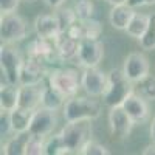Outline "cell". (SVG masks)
I'll use <instances>...</instances> for the list:
<instances>
[{"mask_svg": "<svg viewBox=\"0 0 155 155\" xmlns=\"http://www.w3.org/2000/svg\"><path fill=\"white\" fill-rule=\"evenodd\" d=\"M107 78H109L107 88H106L104 95H102L104 104L107 107L123 106L126 98L135 90V84L126 76L123 70H118V68L110 70Z\"/></svg>", "mask_w": 155, "mask_h": 155, "instance_id": "1", "label": "cell"}, {"mask_svg": "<svg viewBox=\"0 0 155 155\" xmlns=\"http://www.w3.org/2000/svg\"><path fill=\"white\" fill-rule=\"evenodd\" d=\"M27 53H28V56L36 58V59H41L44 62H48L53 58H58L54 41L41 37V36H37L36 39H33V41L28 44Z\"/></svg>", "mask_w": 155, "mask_h": 155, "instance_id": "16", "label": "cell"}, {"mask_svg": "<svg viewBox=\"0 0 155 155\" xmlns=\"http://www.w3.org/2000/svg\"><path fill=\"white\" fill-rule=\"evenodd\" d=\"M79 42H81V41H76V39H73V37L68 36L67 33H62L61 36H58V37L54 39L58 59H59L61 62L76 61L78 51H79Z\"/></svg>", "mask_w": 155, "mask_h": 155, "instance_id": "17", "label": "cell"}, {"mask_svg": "<svg viewBox=\"0 0 155 155\" xmlns=\"http://www.w3.org/2000/svg\"><path fill=\"white\" fill-rule=\"evenodd\" d=\"M64 120L67 123L71 121H81V120H96L101 115V106L96 99L81 98V96H71L65 101L62 107Z\"/></svg>", "mask_w": 155, "mask_h": 155, "instance_id": "2", "label": "cell"}, {"mask_svg": "<svg viewBox=\"0 0 155 155\" xmlns=\"http://www.w3.org/2000/svg\"><path fill=\"white\" fill-rule=\"evenodd\" d=\"M56 16H58V19H59L62 33H67L71 25H73L74 22L79 20V19H78V16H76L74 8H73V9H70V8H58Z\"/></svg>", "mask_w": 155, "mask_h": 155, "instance_id": "28", "label": "cell"}, {"mask_svg": "<svg viewBox=\"0 0 155 155\" xmlns=\"http://www.w3.org/2000/svg\"><path fill=\"white\" fill-rule=\"evenodd\" d=\"M61 135L70 153H79L87 141L92 140V120L67 123L62 127Z\"/></svg>", "mask_w": 155, "mask_h": 155, "instance_id": "3", "label": "cell"}, {"mask_svg": "<svg viewBox=\"0 0 155 155\" xmlns=\"http://www.w3.org/2000/svg\"><path fill=\"white\" fill-rule=\"evenodd\" d=\"M34 110H27L22 107H16L11 110V124H12V132H30V126L33 121Z\"/></svg>", "mask_w": 155, "mask_h": 155, "instance_id": "21", "label": "cell"}, {"mask_svg": "<svg viewBox=\"0 0 155 155\" xmlns=\"http://www.w3.org/2000/svg\"><path fill=\"white\" fill-rule=\"evenodd\" d=\"M82 155H109V149L106 146H102L101 143H98V141H93V140H90L85 143V146L81 149Z\"/></svg>", "mask_w": 155, "mask_h": 155, "instance_id": "31", "label": "cell"}, {"mask_svg": "<svg viewBox=\"0 0 155 155\" xmlns=\"http://www.w3.org/2000/svg\"><path fill=\"white\" fill-rule=\"evenodd\" d=\"M34 33L41 37L54 41L58 36L62 34V28L56 14H42L37 16L34 20Z\"/></svg>", "mask_w": 155, "mask_h": 155, "instance_id": "15", "label": "cell"}, {"mask_svg": "<svg viewBox=\"0 0 155 155\" xmlns=\"http://www.w3.org/2000/svg\"><path fill=\"white\" fill-rule=\"evenodd\" d=\"M65 153H70V150L65 146V143H64L61 132L56 135H51V137L48 135L45 138L44 155H65Z\"/></svg>", "mask_w": 155, "mask_h": 155, "instance_id": "25", "label": "cell"}, {"mask_svg": "<svg viewBox=\"0 0 155 155\" xmlns=\"http://www.w3.org/2000/svg\"><path fill=\"white\" fill-rule=\"evenodd\" d=\"M107 81H109L107 74L102 70H99L98 67L84 68L81 74V85L84 88V92L92 98H98L104 95L107 88Z\"/></svg>", "mask_w": 155, "mask_h": 155, "instance_id": "8", "label": "cell"}, {"mask_svg": "<svg viewBox=\"0 0 155 155\" xmlns=\"http://www.w3.org/2000/svg\"><path fill=\"white\" fill-rule=\"evenodd\" d=\"M150 138H152V143H155V116L152 118V124H150Z\"/></svg>", "mask_w": 155, "mask_h": 155, "instance_id": "37", "label": "cell"}, {"mask_svg": "<svg viewBox=\"0 0 155 155\" xmlns=\"http://www.w3.org/2000/svg\"><path fill=\"white\" fill-rule=\"evenodd\" d=\"M27 2H34V0H27Z\"/></svg>", "mask_w": 155, "mask_h": 155, "instance_id": "39", "label": "cell"}, {"mask_svg": "<svg viewBox=\"0 0 155 155\" xmlns=\"http://www.w3.org/2000/svg\"><path fill=\"white\" fill-rule=\"evenodd\" d=\"M134 120L129 116V113L124 110L123 106H116V107H110L109 112V127H110V134L116 138H126L129 137V134L132 132L134 127Z\"/></svg>", "mask_w": 155, "mask_h": 155, "instance_id": "11", "label": "cell"}, {"mask_svg": "<svg viewBox=\"0 0 155 155\" xmlns=\"http://www.w3.org/2000/svg\"><path fill=\"white\" fill-rule=\"evenodd\" d=\"M27 23L19 14H16V12L2 14V17H0V37H2L3 44L20 42L27 37Z\"/></svg>", "mask_w": 155, "mask_h": 155, "instance_id": "5", "label": "cell"}, {"mask_svg": "<svg viewBox=\"0 0 155 155\" xmlns=\"http://www.w3.org/2000/svg\"><path fill=\"white\" fill-rule=\"evenodd\" d=\"M149 61L143 53H130L126 59H124V65H123V71L126 73V76L130 79L134 84L140 82L141 79H144L146 76H149Z\"/></svg>", "mask_w": 155, "mask_h": 155, "instance_id": "12", "label": "cell"}, {"mask_svg": "<svg viewBox=\"0 0 155 155\" xmlns=\"http://www.w3.org/2000/svg\"><path fill=\"white\" fill-rule=\"evenodd\" d=\"M42 102V87L19 85V107L27 110H37Z\"/></svg>", "mask_w": 155, "mask_h": 155, "instance_id": "18", "label": "cell"}, {"mask_svg": "<svg viewBox=\"0 0 155 155\" xmlns=\"http://www.w3.org/2000/svg\"><path fill=\"white\" fill-rule=\"evenodd\" d=\"M74 11H76V16L79 20L92 19L93 12H95V5L92 0H78L74 5Z\"/></svg>", "mask_w": 155, "mask_h": 155, "instance_id": "30", "label": "cell"}, {"mask_svg": "<svg viewBox=\"0 0 155 155\" xmlns=\"http://www.w3.org/2000/svg\"><path fill=\"white\" fill-rule=\"evenodd\" d=\"M102 33V25L92 19H85V20H78L74 22L71 27L68 28L67 34L71 36L76 41H82V39H98Z\"/></svg>", "mask_w": 155, "mask_h": 155, "instance_id": "14", "label": "cell"}, {"mask_svg": "<svg viewBox=\"0 0 155 155\" xmlns=\"http://www.w3.org/2000/svg\"><path fill=\"white\" fill-rule=\"evenodd\" d=\"M44 2H45L47 6L53 8V9H58V8H61L64 3H65V0H44Z\"/></svg>", "mask_w": 155, "mask_h": 155, "instance_id": "35", "label": "cell"}, {"mask_svg": "<svg viewBox=\"0 0 155 155\" xmlns=\"http://www.w3.org/2000/svg\"><path fill=\"white\" fill-rule=\"evenodd\" d=\"M65 99H68L65 95H62L58 88H54L53 85H47L42 87V102L41 107L50 109V110H59L61 107H64L65 104Z\"/></svg>", "mask_w": 155, "mask_h": 155, "instance_id": "20", "label": "cell"}, {"mask_svg": "<svg viewBox=\"0 0 155 155\" xmlns=\"http://www.w3.org/2000/svg\"><path fill=\"white\" fill-rule=\"evenodd\" d=\"M56 126H58L56 110L39 107L37 110H34L33 121H31V126H30V134L41 135V137H48V135L53 134Z\"/></svg>", "mask_w": 155, "mask_h": 155, "instance_id": "9", "label": "cell"}, {"mask_svg": "<svg viewBox=\"0 0 155 155\" xmlns=\"http://www.w3.org/2000/svg\"><path fill=\"white\" fill-rule=\"evenodd\" d=\"M48 71L44 65V61L28 56L23 61V65L20 70L19 85H41Z\"/></svg>", "mask_w": 155, "mask_h": 155, "instance_id": "10", "label": "cell"}, {"mask_svg": "<svg viewBox=\"0 0 155 155\" xmlns=\"http://www.w3.org/2000/svg\"><path fill=\"white\" fill-rule=\"evenodd\" d=\"M147 102L149 101H146L143 96H140L134 90V92L126 98V101L123 102V107L129 113V116L134 120L135 124H144L150 116Z\"/></svg>", "mask_w": 155, "mask_h": 155, "instance_id": "13", "label": "cell"}, {"mask_svg": "<svg viewBox=\"0 0 155 155\" xmlns=\"http://www.w3.org/2000/svg\"><path fill=\"white\" fill-rule=\"evenodd\" d=\"M20 0H0V11L2 14H9V12H16Z\"/></svg>", "mask_w": 155, "mask_h": 155, "instance_id": "33", "label": "cell"}, {"mask_svg": "<svg viewBox=\"0 0 155 155\" xmlns=\"http://www.w3.org/2000/svg\"><path fill=\"white\" fill-rule=\"evenodd\" d=\"M12 132V124H11V112L0 109V137L6 138Z\"/></svg>", "mask_w": 155, "mask_h": 155, "instance_id": "32", "label": "cell"}, {"mask_svg": "<svg viewBox=\"0 0 155 155\" xmlns=\"http://www.w3.org/2000/svg\"><path fill=\"white\" fill-rule=\"evenodd\" d=\"M143 153H144V155H150V153L155 155V143H152L150 146H147V147L143 150Z\"/></svg>", "mask_w": 155, "mask_h": 155, "instance_id": "36", "label": "cell"}, {"mask_svg": "<svg viewBox=\"0 0 155 155\" xmlns=\"http://www.w3.org/2000/svg\"><path fill=\"white\" fill-rule=\"evenodd\" d=\"M19 107V87L2 82V88H0V109L2 110H14Z\"/></svg>", "mask_w": 155, "mask_h": 155, "instance_id": "22", "label": "cell"}, {"mask_svg": "<svg viewBox=\"0 0 155 155\" xmlns=\"http://www.w3.org/2000/svg\"><path fill=\"white\" fill-rule=\"evenodd\" d=\"M106 2H107L109 5L115 6V5H123V3H126L127 0H106Z\"/></svg>", "mask_w": 155, "mask_h": 155, "instance_id": "38", "label": "cell"}, {"mask_svg": "<svg viewBox=\"0 0 155 155\" xmlns=\"http://www.w3.org/2000/svg\"><path fill=\"white\" fill-rule=\"evenodd\" d=\"M130 8L137 9V8H143V6H152L155 5V0H127L126 2Z\"/></svg>", "mask_w": 155, "mask_h": 155, "instance_id": "34", "label": "cell"}, {"mask_svg": "<svg viewBox=\"0 0 155 155\" xmlns=\"http://www.w3.org/2000/svg\"><path fill=\"white\" fill-rule=\"evenodd\" d=\"M23 65V58L19 50L12 47V44H2L0 48V68L5 81L12 85H19L20 70Z\"/></svg>", "mask_w": 155, "mask_h": 155, "instance_id": "4", "label": "cell"}, {"mask_svg": "<svg viewBox=\"0 0 155 155\" xmlns=\"http://www.w3.org/2000/svg\"><path fill=\"white\" fill-rule=\"evenodd\" d=\"M30 132H19L11 137L6 144L2 149V153L5 155H25V149H27V141L30 138Z\"/></svg>", "mask_w": 155, "mask_h": 155, "instance_id": "23", "label": "cell"}, {"mask_svg": "<svg viewBox=\"0 0 155 155\" xmlns=\"http://www.w3.org/2000/svg\"><path fill=\"white\" fill-rule=\"evenodd\" d=\"M135 92L146 101H155V76H146L135 84Z\"/></svg>", "mask_w": 155, "mask_h": 155, "instance_id": "27", "label": "cell"}, {"mask_svg": "<svg viewBox=\"0 0 155 155\" xmlns=\"http://www.w3.org/2000/svg\"><path fill=\"white\" fill-rule=\"evenodd\" d=\"M134 14H135L134 8H130L127 3L115 5V6H112V11L109 12V22L115 30L126 31L127 25H129Z\"/></svg>", "mask_w": 155, "mask_h": 155, "instance_id": "19", "label": "cell"}, {"mask_svg": "<svg viewBox=\"0 0 155 155\" xmlns=\"http://www.w3.org/2000/svg\"><path fill=\"white\" fill-rule=\"evenodd\" d=\"M48 84L58 88L67 98L76 96L78 90L82 87L78 71L71 68H58V70H53L51 73H48Z\"/></svg>", "mask_w": 155, "mask_h": 155, "instance_id": "6", "label": "cell"}, {"mask_svg": "<svg viewBox=\"0 0 155 155\" xmlns=\"http://www.w3.org/2000/svg\"><path fill=\"white\" fill-rule=\"evenodd\" d=\"M147 23H149V14H143V12H135L132 16L130 22H129L127 28H126V33L134 37V39H138L144 34L146 28H147Z\"/></svg>", "mask_w": 155, "mask_h": 155, "instance_id": "24", "label": "cell"}, {"mask_svg": "<svg viewBox=\"0 0 155 155\" xmlns=\"http://www.w3.org/2000/svg\"><path fill=\"white\" fill-rule=\"evenodd\" d=\"M104 58V45L98 39H82L79 42L76 64L79 67H98Z\"/></svg>", "mask_w": 155, "mask_h": 155, "instance_id": "7", "label": "cell"}, {"mask_svg": "<svg viewBox=\"0 0 155 155\" xmlns=\"http://www.w3.org/2000/svg\"><path fill=\"white\" fill-rule=\"evenodd\" d=\"M138 42H140V47L146 51L155 50V12H150L149 14L147 28H146L144 34L138 39Z\"/></svg>", "mask_w": 155, "mask_h": 155, "instance_id": "26", "label": "cell"}, {"mask_svg": "<svg viewBox=\"0 0 155 155\" xmlns=\"http://www.w3.org/2000/svg\"><path fill=\"white\" fill-rule=\"evenodd\" d=\"M45 138L41 135H30L27 141V149H25V155H44V147H45Z\"/></svg>", "mask_w": 155, "mask_h": 155, "instance_id": "29", "label": "cell"}]
</instances>
